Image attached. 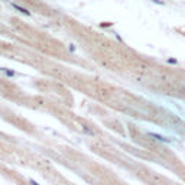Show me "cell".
I'll use <instances>...</instances> for the list:
<instances>
[{
	"label": "cell",
	"instance_id": "cell-1",
	"mask_svg": "<svg viewBox=\"0 0 185 185\" xmlns=\"http://www.w3.org/2000/svg\"><path fill=\"white\" fill-rule=\"evenodd\" d=\"M149 136H151V138H155L156 140H159V142H164V143H169V142H171V139L165 138V136H161V135H156V133H149Z\"/></svg>",
	"mask_w": 185,
	"mask_h": 185
},
{
	"label": "cell",
	"instance_id": "cell-2",
	"mask_svg": "<svg viewBox=\"0 0 185 185\" xmlns=\"http://www.w3.org/2000/svg\"><path fill=\"white\" fill-rule=\"evenodd\" d=\"M31 184H32V185H39L38 182H35V181H32V179H31Z\"/></svg>",
	"mask_w": 185,
	"mask_h": 185
},
{
	"label": "cell",
	"instance_id": "cell-3",
	"mask_svg": "<svg viewBox=\"0 0 185 185\" xmlns=\"http://www.w3.org/2000/svg\"><path fill=\"white\" fill-rule=\"evenodd\" d=\"M184 92H185V88H184Z\"/></svg>",
	"mask_w": 185,
	"mask_h": 185
}]
</instances>
